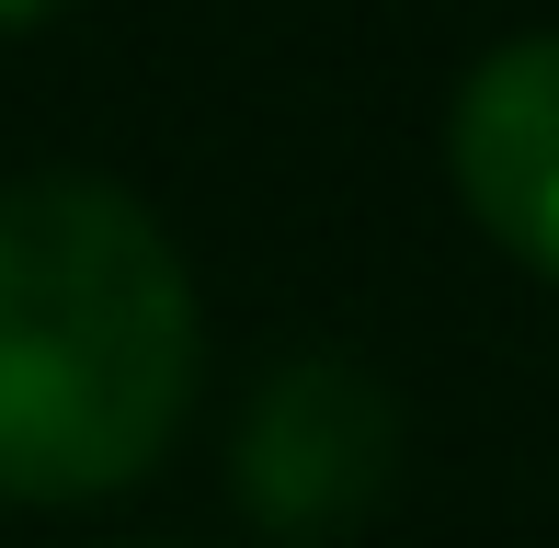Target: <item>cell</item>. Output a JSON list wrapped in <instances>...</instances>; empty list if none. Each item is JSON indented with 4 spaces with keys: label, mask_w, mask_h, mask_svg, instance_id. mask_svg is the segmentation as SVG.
Wrapping results in <instances>:
<instances>
[{
    "label": "cell",
    "mask_w": 559,
    "mask_h": 548,
    "mask_svg": "<svg viewBox=\"0 0 559 548\" xmlns=\"http://www.w3.org/2000/svg\"><path fill=\"white\" fill-rule=\"evenodd\" d=\"M228 480H240L251 526L297 537V548H332L354 537L400 480V401L389 378H366L354 355L309 343L286 355L240 412V445H228Z\"/></svg>",
    "instance_id": "obj_2"
},
{
    "label": "cell",
    "mask_w": 559,
    "mask_h": 548,
    "mask_svg": "<svg viewBox=\"0 0 559 548\" xmlns=\"http://www.w3.org/2000/svg\"><path fill=\"white\" fill-rule=\"evenodd\" d=\"M445 160H456V194L479 206V229L537 274H559V35L502 46L456 92Z\"/></svg>",
    "instance_id": "obj_3"
},
{
    "label": "cell",
    "mask_w": 559,
    "mask_h": 548,
    "mask_svg": "<svg viewBox=\"0 0 559 548\" xmlns=\"http://www.w3.org/2000/svg\"><path fill=\"white\" fill-rule=\"evenodd\" d=\"M35 12H58V0H0V23H35Z\"/></svg>",
    "instance_id": "obj_4"
},
{
    "label": "cell",
    "mask_w": 559,
    "mask_h": 548,
    "mask_svg": "<svg viewBox=\"0 0 559 548\" xmlns=\"http://www.w3.org/2000/svg\"><path fill=\"white\" fill-rule=\"evenodd\" d=\"M194 401V286L138 194L23 171L0 194V503H92Z\"/></svg>",
    "instance_id": "obj_1"
}]
</instances>
